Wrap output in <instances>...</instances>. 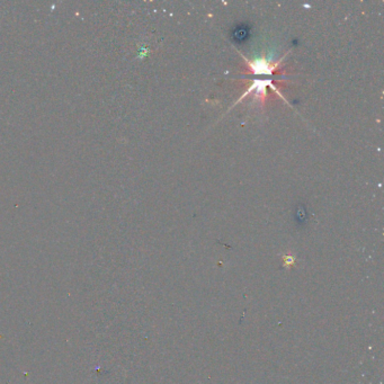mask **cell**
Listing matches in <instances>:
<instances>
[{
    "label": "cell",
    "mask_w": 384,
    "mask_h": 384,
    "mask_svg": "<svg viewBox=\"0 0 384 384\" xmlns=\"http://www.w3.org/2000/svg\"><path fill=\"white\" fill-rule=\"evenodd\" d=\"M248 37V28L246 26H239L233 32V38L237 42H244Z\"/></svg>",
    "instance_id": "cell-1"
}]
</instances>
